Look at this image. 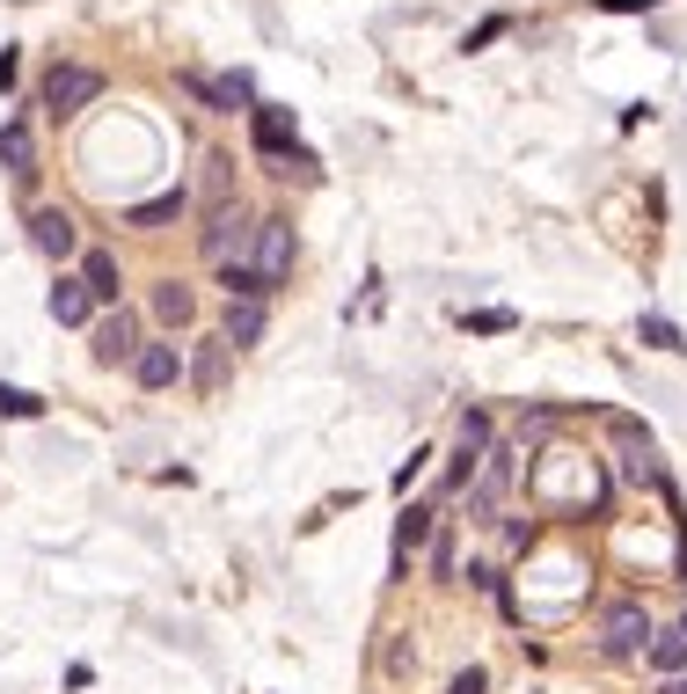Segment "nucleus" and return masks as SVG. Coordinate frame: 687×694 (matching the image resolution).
I'll return each mask as SVG.
<instances>
[{
	"label": "nucleus",
	"instance_id": "1",
	"mask_svg": "<svg viewBox=\"0 0 687 694\" xmlns=\"http://www.w3.org/2000/svg\"><path fill=\"white\" fill-rule=\"evenodd\" d=\"M600 650H607L614 666L651 650V614H643V599H614L607 614H600Z\"/></svg>",
	"mask_w": 687,
	"mask_h": 694
},
{
	"label": "nucleus",
	"instance_id": "2",
	"mask_svg": "<svg viewBox=\"0 0 687 694\" xmlns=\"http://www.w3.org/2000/svg\"><path fill=\"white\" fill-rule=\"evenodd\" d=\"M249 264L264 278V292H278L293 278V219H256V241H249Z\"/></svg>",
	"mask_w": 687,
	"mask_h": 694
},
{
	"label": "nucleus",
	"instance_id": "3",
	"mask_svg": "<svg viewBox=\"0 0 687 694\" xmlns=\"http://www.w3.org/2000/svg\"><path fill=\"white\" fill-rule=\"evenodd\" d=\"M513 482H519V446H491V454H483V468H475L468 512H475V519H497V504L513 498Z\"/></svg>",
	"mask_w": 687,
	"mask_h": 694
},
{
	"label": "nucleus",
	"instance_id": "4",
	"mask_svg": "<svg viewBox=\"0 0 687 694\" xmlns=\"http://www.w3.org/2000/svg\"><path fill=\"white\" fill-rule=\"evenodd\" d=\"M96 96H103V73H96V67H74V59H59V67L45 73V110H59V118L88 110Z\"/></svg>",
	"mask_w": 687,
	"mask_h": 694
},
{
	"label": "nucleus",
	"instance_id": "5",
	"mask_svg": "<svg viewBox=\"0 0 687 694\" xmlns=\"http://www.w3.org/2000/svg\"><path fill=\"white\" fill-rule=\"evenodd\" d=\"M249 241H256V219H249L242 205H220V213H213V227H205V264H213V271H220V264H242Z\"/></svg>",
	"mask_w": 687,
	"mask_h": 694
},
{
	"label": "nucleus",
	"instance_id": "6",
	"mask_svg": "<svg viewBox=\"0 0 687 694\" xmlns=\"http://www.w3.org/2000/svg\"><path fill=\"white\" fill-rule=\"evenodd\" d=\"M183 373H191V359H183V344H140V351H132V381L147 387V395L176 387Z\"/></svg>",
	"mask_w": 687,
	"mask_h": 694
},
{
	"label": "nucleus",
	"instance_id": "7",
	"mask_svg": "<svg viewBox=\"0 0 687 694\" xmlns=\"http://www.w3.org/2000/svg\"><path fill=\"white\" fill-rule=\"evenodd\" d=\"M249 132H256V154H264V161H286V154H293V110H278V103H256V110H249ZM270 176H278V168H270Z\"/></svg>",
	"mask_w": 687,
	"mask_h": 694
},
{
	"label": "nucleus",
	"instance_id": "8",
	"mask_svg": "<svg viewBox=\"0 0 687 694\" xmlns=\"http://www.w3.org/2000/svg\"><path fill=\"white\" fill-rule=\"evenodd\" d=\"M432 541V504H410L402 519H395V555H388V577H410V555Z\"/></svg>",
	"mask_w": 687,
	"mask_h": 694
},
{
	"label": "nucleus",
	"instance_id": "9",
	"mask_svg": "<svg viewBox=\"0 0 687 694\" xmlns=\"http://www.w3.org/2000/svg\"><path fill=\"white\" fill-rule=\"evenodd\" d=\"M183 213H191V191H161V198H140V205L124 213V227H140V235H161V227H176Z\"/></svg>",
	"mask_w": 687,
	"mask_h": 694
},
{
	"label": "nucleus",
	"instance_id": "10",
	"mask_svg": "<svg viewBox=\"0 0 687 694\" xmlns=\"http://www.w3.org/2000/svg\"><path fill=\"white\" fill-rule=\"evenodd\" d=\"M29 241H37L45 256H74V213H59V205H37V213H29Z\"/></svg>",
	"mask_w": 687,
	"mask_h": 694
},
{
	"label": "nucleus",
	"instance_id": "11",
	"mask_svg": "<svg viewBox=\"0 0 687 694\" xmlns=\"http://www.w3.org/2000/svg\"><path fill=\"white\" fill-rule=\"evenodd\" d=\"M132 351H140V322L118 308V314L96 330V359H103V366H132Z\"/></svg>",
	"mask_w": 687,
	"mask_h": 694
},
{
	"label": "nucleus",
	"instance_id": "12",
	"mask_svg": "<svg viewBox=\"0 0 687 694\" xmlns=\"http://www.w3.org/2000/svg\"><path fill=\"white\" fill-rule=\"evenodd\" d=\"M183 88H191L205 110H234V103H249V73H227V81H213V73H183Z\"/></svg>",
	"mask_w": 687,
	"mask_h": 694
},
{
	"label": "nucleus",
	"instance_id": "13",
	"mask_svg": "<svg viewBox=\"0 0 687 694\" xmlns=\"http://www.w3.org/2000/svg\"><path fill=\"white\" fill-rule=\"evenodd\" d=\"M0 168L8 176H37V140H29V118L0 124Z\"/></svg>",
	"mask_w": 687,
	"mask_h": 694
},
{
	"label": "nucleus",
	"instance_id": "14",
	"mask_svg": "<svg viewBox=\"0 0 687 694\" xmlns=\"http://www.w3.org/2000/svg\"><path fill=\"white\" fill-rule=\"evenodd\" d=\"M643 658H651V672H665V680L687 672V614L673 629H651V650H643Z\"/></svg>",
	"mask_w": 687,
	"mask_h": 694
},
{
	"label": "nucleus",
	"instance_id": "15",
	"mask_svg": "<svg viewBox=\"0 0 687 694\" xmlns=\"http://www.w3.org/2000/svg\"><path fill=\"white\" fill-rule=\"evenodd\" d=\"M45 308H51V322H59V330H81V322L96 314V300H88V286H81V278H59Z\"/></svg>",
	"mask_w": 687,
	"mask_h": 694
},
{
	"label": "nucleus",
	"instance_id": "16",
	"mask_svg": "<svg viewBox=\"0 0 687 694\" xmlns=\"http://www.w3.org/2000/svg\"><path fill=\"white\" fill-rule=\"evenodd\" d=\"M81 286H88V300H118L124 292L118 256H110V249H88V256H81Z\"/></svg>",
	"mask_w": 687,
	"mask_h": 694
},
{
	"label": "nucleus",
	"instance_id": "17",
	"mask_svg": "<svg viewBox=\"0 0 687 694\" xmlns=\"http://www.w3.org/2000/svg\"><path fill=\"white\" fill-rule=\"evenodd\" d=\"M264 322H270V308H264V300H227V336H220V344L249 351V344L264 336Z\"/></svg>",
	"mask_w": 687,
	"mask_h": 694
},
{
	"label": "nucleus",
	"instance_id": "18",
	"mask_svg": "<svg viewBox=\"0 0 687 694\" xmlns=\"http://www.w3.org/2000/svg\"><path fill=\"white\" fill-rule=\"evenodd\" d=\"M154 314H161L169 330H191L197 322V292L183 286V278H161V286H154Z\"/></svg>",
	"mask_w": 687,
	"mask_h": 694
},
{
	"label": "nucleus",
	"instance_id": "19",
	"mask_svg": "<svg viewBox=\"0 0 687 694\" xmlns=\"http://www.w3.org/2000/svg\"><path fill=\"white\" fill-rule=\"evenodd\" d=\"M454 446H461V454H491L497 446V424H491V409H461V424H454Z\"/></svg>",
	"mask_w": 687,
	"mask_h": 694
},
{
	"label": "nucleus",
	"instance_id": "20",
	"mask_svg": "<svg viewBox=\"0 0 687 694\" xmlns=\"http://www.w3.org/2000/svg\"><path fill=\"white\" fill-rule=\"evenodd\" d=\"M637 336H643V344H651V351H687L680 322H665V314H643V322H637Z\"/></svg>",
	"mask_w": 687,
	"mask_h": 694
},
{
	"label": "nucleus",
	"instance_id": "21",
	"mask_svg": "<svg viewBox=\"0 0 687 694\" xmlns=\"http://www.w3.org/2000/svg\"><path fill=\"white\" fill-rule=\"evenodd\" d=\"M0 417L29 424V417H45V395H29V387H8V381H0Z\"/></svg>",
	"mask_w": 687,
	"mask_h": 694
},
{
	"label": "nucleus",
	"instance_id": "22",
	"mask_svg": "<svg viewBox=\"0 0 687 694\" xmlns=\"http://www.w3.org/2000/svg\"><path fill=\"white\" fill-rule=\"evenodd\" d=\"M220 373H227V344H197L191 381H197V387H220Z\"/></svg>",
	"mask_w": 687,
	"mask_h": 694
},
{
	"label": "nucleus",
	"instance_id": "23",
	"mask_svg": "<svg viewBox=\"0 0 687 694\" xmlns=\"http://www.w3.org/2000/svg\"><path fill=\"white\" fill-rule=\"evenodd\" d=\"M475 336H505V330H519V314H505V308H475V314H461Z\"/></svg>",
	"mask_w": 687,
	"mask_h": 694
},
{
	"label": "nucleus",
	"instance_id": "24",
	"mask_svg": "<svg viewBox=\"0 0 687 694\" xmlns=\"http://www.w3.org/2000/svg\"><path fill=\"white\" fill-rule=\"evenodd\" d=\"M446 694H491V672H483V666L454 672V680H446Z\"/></svg>",
	"mask_w": 687,
	"mask_h": 694
},
{
	"label": "nucleus",
	"instance_id": "25",
	"mask_svg": "<svg viewBox=\"0 0 687 694\" xmlns=\"http://www.w3.org/2000/svg\"><path fill=\"white\" fill-rule=\"evenodd\" d=\"M424 549H432V571H439V577H454V534H439V527H432V541H424Z\"/></svg>",
	"mask_w": 687,
	"mask_h": 694
},
{
	"label": "nucleus",
	"instance_id": "26",
	"mask_svg": "<svg viewBox=\"0 0 687 694\" xmlns=\"http://www.w3.org/2000/svg\"><path fill=\"white\" fill-rule=\"evenodd\" d=\"M227 168H234V161H227V154H205V191H213V198L227 191Z\"/></svg>",
	"mask_w": 687,
	"mask_h": 694
},
{
	"label": "nucleus",
	"instance_id": "27",
	"mask_svg": "<svg viewBox=\"0 0 687 694\" xmlns=\"http://www.w3.org/2000/svg\"><path fill=\"white\" fill-rule=\"evenodd\" d=\"M424 460H432V454H424V446H418V454H410V460H402V468H395V490H402V498H410V482L424 476Z\"/></svg>",
	"mask_w": 687,
	"mask_h": 694
},
{
	"label": "nucleus",
	"instance_id": "28",
	"mask_svg": "<svg viewBox=\"0 0 687 694\" xmlns=\"http://www.w3.org/2000/svg\"><path fill=\"white\" fill-rule=\"evenodd\" d=\"M505 29H513V23H505V15H491V23H483V29H475V37H468V51H483V45H491V37H505Z\"/></svg>",
	"mask_w": 687,
	"mask_h": 694
},
{
	"label": "nucleus",
	"instance_id": "29",
	"mask_svg": "<svg viewBox=\"0 0 687 694\" xmlns=\"http://www.w3.org/2000/svg\"><path fill=\"white\" fill-rule=\"evenodd\" d=\"M659 694H687V672H673V680H665V687Z\"/></svg>",
	"mask_w": 687,
	"mask_h": 694
}]
</instances>
